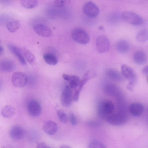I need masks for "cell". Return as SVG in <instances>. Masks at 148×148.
I'll list each match as a JSON object with an SVG mask.
<instances>
[{
    "label": "cell",
    "mask_w": 148,
    "mask_h": 148,
    "mask_svg": "<svg viewBox=\"0 0 148 148\" xmlns=\"http://www.w3.org/2000/svg\"><path fill=\"white\" fill-rule=\"evenodd\" d=\"M121 70L123 76L128 81L127 88L130 90H132L137 80L136 73L132 68L125 64L121 66Z\"/></svg>",
    "instance_id": "cell-1"
},
{
    "label": "cell",
    "mask_w": 148,
    "mask_h": 148,
    "mask_svg": "<svg viewBox=\"0 0 148 148\" xmlns=\"http://www.w3.org/2000/svg\"><path fill=\"white\" fill-rule=\"evenodd\" d=\"M72 37L75 42L82 45L88 44L90 40V37L88 33L84 29L77 28L73 30Z\"/></svg>",
    "instance_id": "cell-2"
},
{
    "label": "cell",
    "mask_w": 148,
    "mask_h": 148,
    "mask_svg": "<svg viewBox=\"0 0 148 148\" xmlns=\"http://www.w3.org/2000/svg\"><path fill=\"white\" fill-rule=\"evenodd\" d=\"M121 17L125 21L131 25H140L144 23L143 18L138 14L133 12H123L121 14Z\"/></svg>",
    "instance_id": "cell-3"
},
{
    "label": "cell",
    "mask_w": 148,
    "mask_h": 148,
    "mask_svg": "<svg viewBox=\"0 0 148 148\" xmlns=\"http://www.w3.org/2000/svg\"><path fill=\"white\" fill-rule=\"evenodd\" d=\"M114 106L113 103L109 100L101 102L98 107V112L101 117L107 118L108 116L113 113Z\"/></svg>",
    "instance_id": "cell-4"
},
{
    "label": "cell",
    "mask_w": 148,
    "mask_h": 148,
    "mask_svg": "<svg viewBox=\"0 0 148 148\" xmlns=\"http://www.w3.org/2000/svg\"><path fill=\"white\" fill-rule=\"evenodd\" d=\"M27 80L26 74L21 72H16L12 75L11 81L13 85L15 87L22 88L25 86Z\"/></svg>",
    "instance_id": "cell-5"
},
{
    "label": "cell",
    "mask_w": 148,
    "mask_h": 148,
    "mask_svg": "<svg viewBox=\"0 0 148 148\" xmlns=\"http://www.w3.org/2000/svg\"><path fill=\"white\" fill-rule=\"evenodd\" d=\"M96 46L99 52L103 53L108 52L110 48V43L108 38L106 36H99L96 40Z\"/></svg>",
    "instance_id": "cell-6"
},
{
    "label": "cell",
    "mask_w": 148,
    "mask_h": 148,
    "mask_svg": "<svg viewBox=\"0 0 148 148\" xmlns=\"http://www.w3.org/2000/svg\"><path fill=\"white\" fill-rule=\"evenodd\" d=\"M82 9L86 16L92 18L97 17L99 12V8L97 5L91 1L85 3L83 6Z\"/></svg>",
    "instance_id": "cell-7"
},
{
    "label": "cell",
    "mask_w": 148,
    "mask_h": 148,
    "mask_svg": "<svg viewBox=\"0 0 148 148\" xmlns=\"http://www.w3.org/2000/svg\"><path fill=\"white\" fill-rule=\"evenodd\" d=\"M71 88L69 85H66L61 95V102L62 104L65 107H69L72 103L73 95Z\"/></svg>",
    "instance_id": "cell-8"
},
{
    "label": "cell",
    "mask_w": 148,
    "mask_h": 148,
    "mask_svg": "<svg viewBox=\"0 0 148 148\" xmlns=\"http://www.w3.org/2000/svg\"><path fill=\"white\" fill-rule=\"evenodd\" d=\"M108 122L110 124L120 126L124 124L127 120V117L123 113L112 114L106 118Z\"/></svg>",
    "instance_id": "cell-9"
},
{
    "label": "cell",
    "mask_w": 148,
    "mask_h": 148,
    "mask_svg": "<svg viewBox=\"0 0 148 148\" xmlns=\"http://www.w3.org/2000/svg\"><path fill=\"white\" fill-rule=\"evenodd\" d=\"M33 28L34 31L36 34L42 37H49L52 35V31L51 29L44 24H35L34 25Z\"/></svg>",
    "instance_id": "cell-10"
},
{
    "label": "cell",
    "mask_w": 148,
    "mask_h": 148,
    "mask_svg": "<svg viewBox=\"0 0 148 148\" xmlns=\"http://www.w3.org/2000/svg\"><path fill=\"white\" fill-rule=\"evenodd\" d=\"M27 110L28 113L30 116L34 117H36L40 115L42 108L39 102L36 100H33L29 103Z\"/></svg>",
    "instance_id": "cell-11"
},
{
    "label": "cell",
    "mask_w": 148,
    "mask_h": 148,
    "mask_svg": "<svg viewBox=\"0 0 148 148\" xmlns=\"http://www.w3.org/2000/svg\"><path fill=\"white\" fill-rule=\"evenodd\" d=\"M11 138L14 140H19L23 138L24 136L25 132L20 126L15 125L10 129L9 132Z\"/></svg>",
    "instance_id": "cell-12"
},
{
    "label": "cell",
    "mask_w": 148,
    "mask_h": 148,
    "mask_svg": "<svg viewBox=\"0 0 148 148\" xmlns=\"http://www.w3.org/2000/svg\"><path fill=\"white\" fill-rule=\"evenodd\" d=\"M8 47L10 50L17 58L21 64L23 65H26V62L23 56L22 49L12 45H8Z\"/></svg>",
    "instance_id": "cell-13"
},
{
    "label": "cell",
    "mask_w": 148,
    "mask_h": 148,
    "mask_svg": "<svg viewBox=\"0 0 148 148\" xmlns=\"http://www.w3.org/2000/svg\"><path fill=\"white\" fill-rule=\"evenodd\" d=\"M62 76L65 80L69 82V86L71 88H75L79 86L81 80L78 76L66 74H63Z\"/></svg>",
    "instance_id": "cell-14"
},
{
    "label": "cell",
    "mask_w": 148,
    "mask_h": 148,
    "mask_svg": "<svg viewBox=\"0 0 148 148\" xmlns=\"http://www.w3.org/2000/svg\"><path fill=\"white\" fill-rule=\"evenodd\" d=\"M58 126L54 122L49 121L46 122L44 125L43 129L44 131L49 135H52L57 132Z\"/></svg>",
    "instance_id": "cell-15"
},
{
    "label": "cell",
    "mask_w": 148,
    "mask_h": 148,
    "mask_svg": "<svg viewBox=\"0 0 148 148\" xmlns=\"http://www.w3.org/2000/svg\"><path fill=\"white\" fill-rule=\"evenodd\" d=\"M106 76L110 79L118 82H121L124 80L122 74L116 70L112 69H107L106 71Z\"/></svg>",
    "instance_id": "cell-16"
},
{
    "label": "cell",
    "mask_w": 148,
    "mask_h": 148,
    "mask_svg": "<svg viewBox=\"0 0 148 148\" xmlns=\"http://www.w3.org/2000/svg\"><path fill=\"white\" fill-rule=\"evenodd\" d=\"M15 68L14 62L9 60H3L0 62V70L4 72H10Z\"/></svg>",
    "instance_id": "cell-17"
},
{
    "label": "cell",
    "mask_w": 148,
    "mask_h": 148,
    "mask_svg": "<svg viewBox=\"0 0 148 148\" xmlns=\"http://www.w3.org/2000/svg\"><path fill=\"white\" fill-rule=\"evenodd\" d=\"M144 110L143 106L139 103H134L131 104L129 108L130 114L133 116L137 117L141 115Z\"/></svg>",
    "instance_id": "cell-18"
},
{
    "label": "cell",
    "mask_w": 148,
    "mask_h": 148,
    "mask_svg": "<svg viewBox=\"0 0 148 148\" xmlns=\"http://www.w3.org/2000/svg\"><path fill=\"white\" fill-rule=\"evenodd\" d=\"M133 58L136 63L138 65H143L147 61V56L144 51H138L134 53Z\"/></svg>",
    "instance_id": "cell-19"
},
{
    "label": "cell",
    "mask_w": 148,
    "mask_h": 148,
    "mask_svg": "<svg viewBox=\"0 0 148 148\" xmlns=\"http://www.w3.org/2000/svg\"><path fill=\"white\" fill-rule=\"evenodd\" d=\"M130 45L126 40L121 39L119 40L116 44V48L117 50L122 53H127L130 50Z\"/></svg>",
    "instance_id": "cell-20"
},
{
    "label": "cell",
    "mask_w": 148,
    "mask_h": 148,
    "mask_svg": "<svg viewBox=\"0 0 148 148\" xmlns=\"http://www.w3.org/2000/svg\"><path fill=\"white\" fill-rule=\"evenodd\" d=\"M15 110L14 108L10 106H5L2 109L1 114L2 116L6 118H10L14 115Z\"/></svg>",
    "instance_id": "cell-21"
},
{
    "label": "cell",
    "mask_w": 148,
    "mask_h": 148,
    "mask_svg": "<svg viewBox=\"0 0 148 148\" xmlns=\"http://www.w3.org/2000/svg\"><path fill=\"white\" fill-rule=\"evenodd\" d=\"M24 57L30 64L34 65L36 63V58L34 54L29 50L23 48L22 49Z\"/></svg>",
    "instance_id": "cell-22"
},
{
    "label": "cell",
    "mask_w": 148,
    "mask_h": 148,
    "mask_svg": "<svg viewBox=\"0 0 148 148\" xmlns=\"http://www.w3.org/2000/svg\"><path fill=\"white\" fill-rule=\"evenodd\" d=\"M120 16L119 12L116 11H113L108 14L106 17V20L110 23H116L120 21Z\"/></svg>",
    "instance_id": "cell-23"
},
{
    "label": "cell",
    "mask_w": 148,
    "mask_h": 148,
    "mask_svg": "<svg viewBox=\"0 0 148 148\" xmlns=\"http://www.w3.org/2000/svg\"><path fill=\"white\" fill-rule=\"evenodd\" d=\"M6 26L9 32L14 33L19 29L20 27V23L18 20H12L7 23Z\"/></svg>",
    "instance_id": "cell-24"
},
{
    "label": "cell",
    "mask_w": 148,
    "mask_h": 148,
    "mask_svg": "<svg viewBox=\"0 0 148 148\" xmlns=\"http://www.w3.org/2000/svg\"><path fill=\"white\" fill-rule=\"evenodd\" d=\"M45 62L51 65H55L58 63V59L54 55L51 53H46L43 56Z\"/></svg>",
    "instance_id": "cell-25"
},
{
    "label": "cell",
    "mask_w": 148,
    "mask_h": 148,
    "mask_svg": "<svg viewBox=\"0 0 148 148\" xmlns=\"http://www.w3.org/2000/svg\"><path fill=\"white\" fill-rule=\"evenodd\" d=\"M21 6L24 8L30 9L36 6L38 3V0H20Z\"/></svg>",
    "instance_id": "cell-26"
},
{
    "label": "cell",
    "mask_w": 148,
    "mask_h": 148,
    "mask_svg": "<svg viewBox=\"0 0 148 148\" xmlns=\"http://www.w3.org/2000/svg\"><path fill=\"white\" fill-rule=\"evenodd\" d=\"M136 38L137 40L140 42H146L148 38V33L147 30L143 29L137 33Z\"/></svg>",
    "instance_id": "cell-27"
},
{
    "label": "cell",
    "mask_w": 148,
    "mask_h": 148,
    "mask_svg": "<svg viewBox=\"0 0 148 148\" xmlns=\"http://www.w3.org/2000/svg\"><path fill=\"white\" fill-rule=\"evenodd\" d=\"M104 90L107 94L111 95L116 94L119 91L118 88L115 85L111 83L106 84L104 86Z\"/></svg>",
    "instance_id": "cell-28"
},
{
    "label": "cell",
    "mask_w": 148,
    "mask_h": 148,
    "mask_svg": "<svg viewBox=\"0 0 148 148\" xmlns=\"http://www.w3.org/2000/svg\"><path fill=\"white\" fill-rule=\"evenodd\" d=\"M96 75V73L94 70H88L84 74L81 81L85 84L89 80L95 77Z\"/></svg>",
    "instance_id": "cell-29"
},
{
    "label": "cell",
    "mask_w": 148,
    "mask_h": 148,
    "mask_svg": "<svg viewBox=\"0 0 148 148\" xmlns=\"http://www.w3.org/2000/svg\"><path fill=\"white\" fill-rule=\"evenodd\" d=\"M57 114L60 121L65 123L68 121L67 116L64 112L62 110H59L57 111Z\"/></svg>",
    "instance_id": "cell-30"
},
{
    "label": "cell",
    "mask_w": 148,
    "mask_h": 148,
    "mask_svg": "<svg viewBox=\"0 0 148 148\" xmlns=\"http://www.w3.org/2000/svg\"><path fill=\"white\" fill-rule=\"evenodd\" d=\"M89 148H104L106 147L104 145L97 140H93L89 144Z\"/></svg>",
    "instance_id": "cell-31"
},
{
    "label": "cell",
    "mask_w": 148,
    "mask_h": 148,
    "mask_svg": "<svg viewBox=\"0 0 148 148\" xmlns=\"http://www.w3.org/2000/svg\"><path fill=\"white\" fill-rule=\"evenodd\" d=\"M69 121L71 124L73 125H75L77 123L76 117L74 114L72 112L69 113Z\"/></svg>",
    "instance_id": "cell-32"
},
{
    "label": "cell",
    "mask_w": 148,
    "mask_h": 148,
    "mask_svg": "<svg viewBox=\"0 0 148 148\" xmlns=\"http://www.w3.org/2000/svg\"><path fill=\"white\" fill-rule=\"evenodd\" d=\"M65 0H54V4L57 7H63L65 5Z\"/></svg>",
    "instance_id": "cell-33"
},
{
    "label": "cell",
    "mask_w": 148,
    "mask_h": 148,
    "mask_svg": "<svg viewBox=\"0 0 148 148\" xmlns=\"http://www.w3.org/2000/svg\"><path fill=\"white\" fill-rule=\"evenodd\" d=\"M87 123L89 125L92 127H98L99 125L98 122L93 121H88Z\"/></svg>",
    "instance_id": "cell-34"
},
{
    "label": "cell",
    "mask_w": 148,
    "mask_h": 148,
    "mask_svg": "<svg viewBox=\"0 0 148 148\" xmlns=\"http://www.w3.org/2000/svg\"><path fill=\"white\" fill-rule=\"evenodd\" d=\"M80 92L77 89L75 92L73 97V99L75 101L77 102L79 100Z\"/></svg>",
    "instance_id": "cell-35"
},
{
    "label": "cell",
    "mask_w": 148,
    "mask_h": 148,
    "mask_svg": "<svg viewBox=\"0 0 148 148\" xmlns=\"http://www.w3.org/2000/svg\"><path fill=\"white\" fill-rule=\"evenodd\" d=\"M37 148H49L50 147L43 142L40 143L37 145Z\"/></svg>",
    "instance_id": "cell-36"
},
{
    "label": "cell",
    "mask_w": 148,
    "mask_h": 148,
    "mask_svg": "<svg viewBox=\"0 0 148 148\" xmlns=\"http://www.w3.org/2000/svg\"><path fill=\"white\" fill-rule=\"evenodd\" d=\"M142 73L145 75H147L148 73V68L147 66L145 67L142 70Z\"/></svg>",
    "instance_id": "cell-37"
},
{
    "label": "cell",
    "mask_w": 148,
    "mask_h": 148,
    "mask_svg": "<svg viewBox=\"0 0 148 148\" xmlns=\"http://www.w3.org/2000/svg\"><path fill=\"white\" fill-rule=\"evenodd\" d=\"M60 147L62 148H71V147H70L68 145H62L60 146Z\"/></svg>",
    "instance_id": "cell-38"
},
{
    "label": "cell",
    "mask_w": 148,
    "mask_h": 148,
    "mask_svg": "<svg viewBox=\"0 0 148 148\" xmlns=\"http://www.w3.org/2000/svg\"><path fill=\"white\" fill-rule=\"evenodd\" d=\"M3 47L0 45V53L3 51Z\"/></svg>",
    "instance_id": "cell-39"
},
{
    "label": "cell",
    "mask_w": 148,
    "mask_h": 148,
    "mask_svg": "<svg viewBox=\"0 0 148 148\" xmlns=\"http://www.w3.org/2000/svg\"><path fill=\"white\" fill-rule=\"evenodd\" d=\"M99 29L101 30H104V28L102 26H100L99 27Z\"/></svg>",
    "instance_id": "cell-40"
},
{
    "label": "cell",
    "mask_w": 148,
    "mask_h": 148,
    "mask_svg": "<svg viewBox=\"0 0 148 148\" xmlns=\"http://www.w3.org/2000/svg\"><path fill=\"white\" fill-rule=\"evenodd\" d=\"M2 86V82H1V80H0V90L1 89V88Z\"/></svg>",
    "instance_id": "cell-41"
}]
</instances>
